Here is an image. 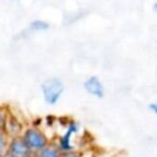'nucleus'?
I'll return each instance as SVG.
<instances>
[{"mask_svg":"<svg viewBox=\"0 0 157 157\" xmlns=\"http://www.w3.org/2000/svg\"><path fill=\"white\" fill-rule=\"evenodd\" d=\"M61 151L56 146V144L52 140L44 148H42L37 155L38 157H61Z\"/></svg>","mask_w":157,"mask_h":157,"instance_id":"0eeeda50","label":"nucleus"},{"mask_svg":"<svg viewBox=\"0 0 157 157\" xmlns=\"http://www.w3.org/2000/svg\"><path fill=\"white\" fill-rule=\"evenodd\" d=\"M5 152L10 153L13 157H27L31 153H33L29 150V147L27 146V144L25 142V140L22 139V136L9 139V142H7V146L5 148Z\"/></svg>","mask_w":157,"mask_h":157,"instance_id":"20e7f679","label":"nucleus"},{"mask_svg":"<svg viewBox=\"0 0 157 157\" xmlns=\"http://www.w3.org/2000/svg\"><path fill=\"white\" fill-rule=\"evenodd\" d=\"M40 88H42V94H43L44 102L49 105H55L59 102V99L61 98L65 86L60 78L52 77V78L45 80L42 83Z\"/></svg>","mask_w":157,"mask_h":157,"instance_id":"f03ea898","label":"nucleus"},{"mask_svg":"<svg viewBox=\"0 0 157 157\" xmlns=\"http://www.w3.org/2000/svg\"><path fill=\"white\" fill-rule=\"evenodd\" d=\"M150 109L155 113V115L157 117V102H155V103H152V104H150Z\"/></svg>","mask_w":157,"mask_h":157,"instance_id":"f8f14e48","label":"nucleus"},{"mask_svg":"<svg viewBox=\"0 0 157 157\" xmlns=\"http://www.w3.org/2000/svg\"><path fill=\"white\" fill-rule=\"evenodd\" d=\"M29 28L32 32H42V31H47L49 28V23L43 20H34L29 23Z\"/></svg>","mask_w":157,"mask_h":157,"instance_id":"6e6552de","label":"nucleus"},{"mask_svg":"<svg viewBox=\"0 0 157 157\" xmlns=\"http://www.w3.org/2000/svg\"><path fill=\"white\" fill-rule=\"evenodd\" d=\"M25 128L26 126L23 125L21 119L18 117H16L15 114L10 113V115L7 117V120L5 123V126H4V131L7 135V137L11 139V137L21 136L23 130H25Z\"/></svg>","mask_w":157,"mask_h":157,"instance_id":"39448f33","label":"nucleus"},{"mask_svg":"<svg viewBox=\"0 0 157 157\" xmlns=\"http://www.w3.org/2000/svg\"><path fill=\"white\" fill-rule=\"evenodd\" d=\"M153 11H155V12L157 13V0H156V1L153 2Z\"/></svg>","mask_w":157,"mask_h":157,"instance_id":"ddd939ff","label":"nucleus"},{"mask_svg":"<svg viewBox=\"0 0 157 157\" xmlns=\"http://www.w3.org/2000/svg\"><path fill=\"white\" fill-rule=\"evenodd\" d=\"M5 153V150H2V148H0V157H2V155Z\"/></svg>","mask_w":157,"mask_h":157,"instance_id":"2eb2a0df","label":"nucleus"},{"mask_svg":"<svg viewBox=\"0 0 157 157\" xmlns=\"http://www.w3.org/2000/svg\"><path fill=\"white\" fill-rule=\"evenodd\" d=\"M83 88L88 94H91L96 98H103L105 94L104 86L98 76H90L83 82Z\"/></svg>","mask_w":157,"mask_h":157,"instance_id":"423d86ee","label":"nucleus"},{"mask_svg":"<svg viewBox=\"0 0 157 157\" xmlns=\"http://www.w3.org/2000/svg\"><path fill=\"white\" fill-rule=\"evenodd\" d=\"M21 136L33 153H38L52 141L39 126H33V125L26 126Z\"/></svg>","mask_w":157,"mask_h":157,"instance_id":"f257e3e1","label":"nucleus"},{"mask_svg":"<svg viewBox=\"0 0 157 157\" xmlns=\"http://www.w3.org/2000/svg\"><path fill=\"white\" fill-rule=\"evenodd\" d=\"M10 113H11V112L9 110L7 107H5V105H0V128H1V129H4L5 123H6L7 117L10 115Z\"/></svg>","mask_w":157,"mask_h":157,"instance_id":"1a4fd4ad","label":"nucleus"},{"mask_svg":"<svg viewBox=\"0 0 157 157\" xmlns=\"http://www.w3.org/2000/svg\"><path fill=\"white\" fill-rule=\"evenodd\" d=\"M2 157H13V156H11L10 153H7V152H5V153L2 155Z\"/></svg>","mask_w":157,"mask_h":157,"instance_id":"4468645a","label":"nucleus"},{"mask_svg":"<svg viewBox=\"0 0 157 157\" xmlns=\"http://www.w3.org/2000/svg\"><path fill=\"white\" fill-rule=\"evenodd\" d=\"M61 157H83V152L77 148H72L70 151H65L61 153Z\"/></svg>","mask_w":157,"mask_h":157,"instance_id":"9d476101","label":"nucleus"},{"mask_svg":"<svg viewBox=\"0 0 157 157\" xmlns=\"http://www.w3.org/2000/svg\"><path fill=\"white\" fill-rule=\"evenodd\" d=\"M80 129H81V126H80L78 121L69 120V123L65 126V131L61 135H59L55 140H53L56 144V146L60 148L61 152L70 151V150L75 148V146L72 145V136L76 135L80 131Z\"/></svg>","mask_w":157,"mask_h":157,"instance_id":"7ed1b4c3","label":"nucleus"},{"mask_svg":"<svg viewBox=\"0 0 157 157\" xmlns=\"http://www.w3.org/2000/svg\"><path fill=\"white\" fill-rule=\"evenodd\" d=\"M7 142H9V137H7V135L5 134L4 129L0 128V148L5 150L6 146H7Z\"/></svg>","mask_w":157,"mask_h":157,"instance_id":"9b49d317","label":"nucleus"},{"mask_svg":"<svg viewBox=\"0 0 157 157\" xmlns=\"http://www.w3.org/2000/svg\"><path fill=\"white\" fill-rule=\"evenodd\" d=\"M27 157H38V155H37V153H31V155L27 156Z\"/></svg>","mask_w":157,"mask_h":157,"instance_id":"dca6fc26","label":"nucleus"}]
</instances>
